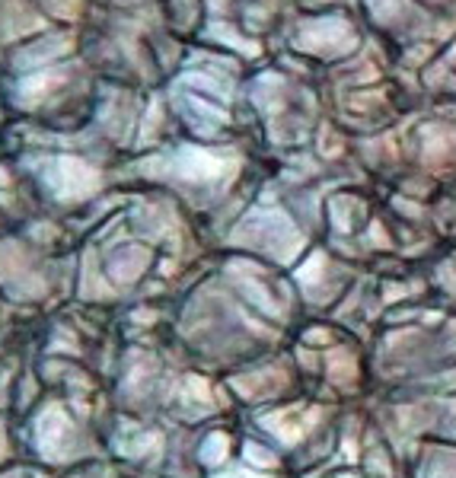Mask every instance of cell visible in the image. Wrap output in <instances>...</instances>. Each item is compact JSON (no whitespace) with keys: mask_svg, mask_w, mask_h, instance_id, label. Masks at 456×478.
<instances>
[{"mask_svg":"<svg viewBox=\"0 0 456 478\" xmlns=\"http://www.w3.org/2000/svg\"><path fill=\"white\" fill-rule=\"evenodd\" d=\"M223 456H227V440H223V434L211 437L208 447H204V462H221Z\"/></svg>","mask_w":456,"mask_h":478,"instance_id":"cell-4","label":"cell"},{"mask_svg":"<svg viewBox=\"0 0 456 478\" xmlns=\"http://www.w3.org/2000/svg\"><path fill=\"white\" fill-rule=\"evenodd\" d=\"M453 58H456V48H453Z\"/></svg>","mask_w":456,"mask_h":478,"instance_id":"cell-7","label":"cell"},{"mask_svg":"<svg viewBox=\"0 0 456 478\" xmlns=\"http://www.w3.org/2000/svg\"><path fill=\"white\" fill-rule=\"evenodd\" d=\"M246 456H249V462H255V466H271V462H275L265 449H258L255 443H249V447H246Z\"/></svg>","mask_w":456,"mask_h":478,"instance_id":"cell-6","label":"cell"},{"mask_svg":"<svg viewBox=\"0 0 456 478\" xmlns=\"http://www.w3.org/2000/svg\"><path fill=\"white\" fill-rule=\"evenodd\" d=\"M39 430H42V449H49V453H61V443L67 440V421L61 412H49L42 418V424H39Z\"/></svg>","mask_w":456,"mask_h":478,"instance_id":"cell-1","label":"cell"},{"mask_svg":"<svg viewBox=\"0 0 456 478\" xmlns=\"http://www.w3.org/2000/svg\"><path fill=\"white\" fill-rule=\"evenodd\" d=\"M351 373H355V367H351V360L345 357V354H338V360H332V377H335L338 382L348 380Z\"/></svg>","mask_w":456,"mask_h":478,"instance_id":"cell-5","label":"cell"},{"mask_svg":"<svg viewBox=\"0 0 456 478\" xmlns=\"http://www.w3.org/2000/svg\"><path fill=\"white\" fill-rule=\"evenodd\" d=\"M265 427L278 430V437H281L284 443H294L300 440L303 434V421L297 412H281V415H271V418H265Z\"/></svg>","mask_w":456,"mask_h":478,"instance_id":"cell-2","label":"cell"},{"mask_svg":"<svg viewBox=\"0 0 456 478\" xmlns=\"http://www.w3.org/2000/svg\"><path fill=\"white\" fill-rule=\"evenodd\" d=\"M427 478H456V456H444V459H434Z\"/></svg>","mask_w":456,"mask_h":478,"instance_id":"cell-3","label":"cell"}]
</instances>
